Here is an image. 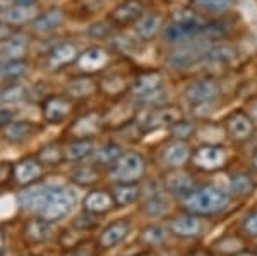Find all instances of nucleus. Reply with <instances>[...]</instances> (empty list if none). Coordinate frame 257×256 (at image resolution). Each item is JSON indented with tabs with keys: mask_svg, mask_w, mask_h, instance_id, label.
Masks as SVG:
<instances>
[{
	"mask_svg": "<svg viewBox=\"0 0 257 256\" xmlns=\"http://www.w3.org/2000/svg\"><path fill=\"white\" fill-rule=\"evenodd\" d=\"M230 205V196L216 186L194 188L182 198V208L199 217H213L225 212Z\"/></svg>",
	"mask_w": 257,
	"mask_h": 256,
	"instance_id": "nucleus-1",
	"label": "nucleus"
},
{
	"mask_svg": "<svg viewBox=\"0 0 257 256\" xmlns=\"http://www.w3.org/2000/svg\"><path fill=\"white\" fill-rule=\"evenodd\" d=\"M77 196L69 188H57V186H47L45 195L38 208V213L43 220L57 222L60 218L67 217L74 210Z\"/></svg>",
	"mask_w": 257,
	"mask_h": 256,
	"instance_id": "nucleus-2",
	"label": "nucleus"
},
{
	"mask_svg": "<svg viewBox=\"0 0 257 256\" xmlns=\"http://www.w3.org/2000/svg\"><path fill=\"white\" fill-rule=\"evenodd\" d=\"M144 170H146V163L143 156L136 151H128V153H122L117 162L111 165L110 174L117 183L138 184L144 176Z\"/></svg>",
	"mask_w": 257,
	"mask_h": 256,
	"instance_id": "nucleus-3",
	"label": "nucleus"
},
{
	"mask_svg": "<svg viewBox=\"0 0 257 256\" xmlns=\"http://www.w3.org/2000/svg\"><path fill=\"white\" fill-rule=\"evenodd\" d=\"M192 162L202 172H216L225 167L226 150L218 144H202L192 153Z\"/></svg>",
	"mask_w": 257,
	"mask_h": 256,
	"instance_id": "nucleus-4",
	"label": "nucleus"
},
{
	"mask_svg": "<svg viewBox=\"0 0 257 256\" xmlns=\"http://www.w3.org/2000/svg\"><path fill=\"white\" fill-rule=\"evenodd\" d=\"M185 100L190 105H206V103L213 102L214 98H218L219 95V84L218 81L206 77V79L194 81L185 88Z\"/></svg>",
	"mask_w": 257,
	"mask_h": 256,
	"instance_id": "nucleus-5",
	"label": "nucleus"
},
{
	"mask_svg": "<svg viewBox=\"0 0 257 256\" xmlns=\"http://www.w3.org/2000/svg\"><path fill=\"white\" fill-rule=\"evenodd\" d=\"M168 229L173 236L190 239V237L201 236V232H202L204 227H202L201 217L185 212V213H182V215L173 217L172 220L168 222Z\"/></svg>",
	"mask_w": 257,
	"mask_h": 256,
	"instance_id": "nucleus-6",
	"label": "nucleus"
},
{
	"mask_svg": "<svg viewBox=\"0 0 257 256\" xmlns=\"http://www.w3.org/2000/svg\"><path fill=\"white\" fill-rule=\"evenodd\" d=\"M225 129L233 139L245 141V139L252 138V134H254V121L245 112H242V110H235V112H231L226 117Z\"/></svg>",
	"mask_w": 257,
	"mask_h": 256,
	"instance_id": "nucleus-7",
	"label": "nucleus"
},
{
	"mask_svg": "<svg viewBox=\"0 0 257 256\" xmlns=\"http://www.w3.org/2000/svg\"><path fill=\"white\" fill-rule=\"evenodd\" d=\"M161 158H163L165 165H168V167L180 168L192 158V151H190V146L185 141L175 139V141L168 143L167 146L163 148Z\"/></svg>",
	"mask_w": 257,
	"mask_h": 256,
	"instance_id": "nucleus-8",
	"label": "nucleus"
},
{
	"mask_svg": "<svg viewBox=\"0 0 257 256\" xmlns=\"http://www.w3.org/2000/svg\"><path fill=\"white\" fill-rule=\"evenodd\" d=\"M161 86H163V77L160 72L156 71H148L143 72L134 82V93L138 95L143 100H151L155 98L156 93L161 92Z\"/></svg>",
	"mask_w": 257,
	"mask_h": 256,
	"instance_id": "nucleus-9",
	"label": "nucleus"
},
{
	"mask_svg": "<svg viewBox=\"0 0 257 256\" xmlns=\"http://www.w3.org/2000/svg\"><path fill=\"white\" fill-rule=\"evenodd\" d=\"M143 16V6L138 0H127V2L120 4L111 11V21L117 26H128V24H136Z\"/></svg>",
	"mask_w": 257,
	"mask_h": 256,
	"instance_id": "nucleus-10",
	"label": "nucleus"
},
{
	"mask_svg": "<svg viewBox=\"0 0 257 256\" xmlns=\"http://www.w3.org/2000/svg\"><path fill=\"white\" fill-rule=\"evenodd\" d=\"M70 110H72V103L64 97H52L45 102L43 105V115L48 122L59 124L69 117Z\"/></svg>",
	"mask_w": 257,
	"mask_h": 256,
	"instance_id": "nucleus-11",
	"label": "nucleus"
},
{
	"mask_svg": "<svg viewBox=\"0 0 257 256\" xmlns=\"http://www.w3.org/2000/svg\"><path fill=\"white\" fill-rule=\"evenodd\" d=\"M108 62V53H106L103 48H98V47H93V48H88L84 53H81L77 57L76 64L81 71L84 72H96L99 69H103Z\"/></svg>",
	"mask_w": 257,
	"mask_h": 256,
	"instance_id": "nucleus-12",
	"label": "nucleus"
},
{
	"mask_svg": "<svg viewBox=\"0 0 257 256\" xmlns=\"http://www.w3.org/2000/svg\"><path fill=\"white\" fill-rule=\"evenodd\" d=\"M30 48V40L26 35H12L4 43H0V55L6 60L23 59Z\"/></svg>",
	"mask_w": 257,
	"mask_h": 256,
	"instance_id": "nucleus-13",
	"label": "nucleus"
},
{
	"mask_svg": "<svg viewBox=\"0 0 257 256\" xmlns=\"http://www.w3.org/2000/svg\"><path fill=\"white\" fill-rule=\"evenodd\" d=\"M128 229H131V225H128L127 220H118V222L110 224L103 230L101 236L98 239L99 246H101L103 249H110V247L117 246L118 242H122L123 239H125V236L128 234Z\"/></svg>",
	"mask_w": 257,
	"mask_h": 256,
	"instance_id": "nucleus-14",
	"label": "nucleus"
},
{
	"mask_svg": "<svg viewBox=\"0 0 257 256\" xmlns=\"http://www.w3.org/2000/svg\"><path fill=\"white\" fill-rule=\"evenodd\" d=\"M161 24H163V19H161L160 14L148 12V14L141 16V19L136 23V33L143 41H149L160 33Z\"/></svg>",
	"mask_w": 257,
	"mask_h": 256,
	"instance_id": "nucleus-15",
	"label": "nucleus"
},
{
	"mask_svg": "<svg viewBox=\"0 0 257 256\" xmlns=\"http://www.w3.org/2000/svg\"><path fill=\"white\" fill-rule=\"evenodd\" d=\"M41 176V165L36 162L35 158H24L16 165L14 168V177L18 179L19 184H33L35 181H38Z\"/></svg>",
	"mask_w": 257,
	"mask_h": 256,
	"instance_id": "nucleus-16",
	"label": "nucleus"
},
{
	"mask_svg": "<svg viewBox=\"0 0 257 256\" xmlns=\"http://www.w3.org/2000/svg\"><path fill=\"white\" fill-rule=\"evenodd\" d=\"M64 23V12L60 9H50L43 14L36 16L33 21V28L38 33H52Z\"/></svg>",
	"mask_w": 257,
	"mask_h": 256,
	"instance_id": "nucleus-17",
	"label": "nucleus"
},
{
	"mask_svg": "<svg viewBox=\"0 0 257 256\" xmlns=\"http://www.w3.org/2000/svg\"><path fill=\"white\" fill-rule=\"evenodd\" d=\"M113 196H111V193L106 191H93L84 200L86 212L89 213H105L113 208Z\"/></svg>",
	"mask_w": 257,
	"mask_h": 256,
	"instance_id": "nucleus-18",
	"label": "nucleus"
},
{
	"mask_svg": "<svg viewBox=\"0 0 257 256\" xmlns=\"http://www.w3.org/2000/svg\"><path fill=\"white\" fill-rule=\"evenodd\" d=\"M141 195L138 184H128V183H117L113 189H111V196H113L115 205L127 206L134 201H138Z\"/></svg>",
	"mask_w": 257,
	"mask_h": 256,
	"instance_id": "nucleus-19",
	"label": "nucleus"
},
{
	"mask_svg": "<svg viewBox=\"0 0 257 256\" xmlns=\"http://www.w3.org/2000/svg\"><path fill=\"white\" fill-rule=\"evenodd\" d=\"M35 131V126L31 122L26 121H12L4 127V136H6L7 141L11 143H21L24 139H28Z\"/></svg>",
	"mask_w": 257,
	"mask_h": 256,
	"instance_id": "nucleus-20",
	"label": "nucleus"
},
{
	"mask_svg": "<svg viewBox=\"0 0 257 256\" xmlns=\"http://www.w3.org/2000/svg\"><path fill=\"white\" fill-rule=\"evenodd\" d=\"M77 48L72 43H62L59 47H55L50 53V65L53 67H62V65H67L70 62L77 60Z\"/></svg>",
	"mask_w": 257,
	"mask_h": 256,
	"instance_id": "nucleus-21",
	"label": "nucleus"
},
{
	"mask_svg": "<svg viewBox=\"0 0 257 256\" xmlns=\"http://www.w3.org/2000/svg\"><path fill=\"white\" fill-rule=\"evenodd\" d=\"M36 7L35 6H11L6 12V21L9 24H14V26H19V24H24L28 21H35L36 18Z\"/></svg>",
	"mask_w": 257,
	"mask_h": 256,
	"instance_id": "nucleus-22",
	"label": "nucleus"
},
{
	"mask_svg": "<svg viewBox=\"0 0 257 256\" xmlns=\"http://www.w3.org/2000/svg\"><path fill=\"white\" fill-rule=\"evenodd\" d=\"M178 121H182V114L178 112V109L172 107V109H160L149 117V129H155V127L161 126H175Z\"/></svg>",
	"mask_w": 257,
	"mask_h": 256,
	"instance_id": "nucleus-23",
	"label": "nucleus"
},
{
	"mask_svg": "<svg viewBox=\"0 0 257 256\" xmlns=\"http://www.w3.org/2000/svg\"><path fill=\"white\" fill-rule=\"evenodd\" d=\"M28 72V62L23 59L6 60L0 64V79L2 81H16Z\"/></svg>",
	"mask_w": 257,
	"mask_h": 256,
	"instance_id": "nucleus-24",
	"label": "nucleus"
},
{
	"mask_svg": "<svg viewBox=\"0 0 257 256\" xmlns=\"http://www.w3.org/2000/svg\"><path fill=\"white\" fill-rule=\"evenodd\" d=\"M91 151H93V141L89 138H81L69 144L67 150H65V158L77 162V160H82L91 155Z\"/></svg>",
	"mask_w": 257,
	"mask_h": 256,
	"instance_id": "nucleus-25",
	"label": "nucleus"
},
{
	"mask_svg": "<svg viewBox=\"0 0 257 256\" xmlns=\"http://www.w3.org/2000/svg\"><path fill=\"white\" fill-rule=\"evenodd\" d=\"M94 92H96V82L89 77H77L69 84V95L74 98H88Z\"/></svg>",
	"mask_w": 257,
	"mask_h": 256,
	"instance_id": "nucleus-26",
	"label": "nucleus"
},
{
	"mask_svg": "<svg viewBox=\"0 0 257 256\" xmlns=\"http://www.w3.org/2000/svg\"><path fill=\"white\" fill-rule=\"evenodd\" d=\"M255 184L254 179H252L248 174H235L231 176L230 179V191L233 193L235 196H248L252 191H254Z\"/></svg>",
	"mask_w": 257,
	"mask_h": 256,
	"instance_id": "nucleus-27",
	"label": "nucleus"
},
{
	"mask_svg": "<svg viewBox=\"0 0 257 256\" xmlns=\"http://www.w3.org/2000/svg\"><path fill=\"white\" fill-rule=\"evenodd\" d=\"M235 57H237V52H235V48L230 47V45H216V47H213L208 52L209 62H214V64L226 65V64H230V62H233Z\"/></svg>",
	"mask_w": 257,
	"mask_h": 256,
	"instance_id": "nucleus-28",
	"label": "nucleus"
},
{
	"mask_svg": "<svg viewBox=\"0 0 257 256\" xmlns=\"http://www.w3.org/2000/svg\"><path fill=\"white\" fill-rule=\"evenodd\" d=\"M167 230L163 229V227L160 225H151L148 227V229L143 230V234H141V242H144V244L148 246H161L167 242Z\"/></svg>",
	"mask_w": 257,
	"mask_h": 256,
	"instance_id": "nucleus-29",
	"label": "nucleus"
},
{
	"mask_svg": "<svg viewBox=\"0 0 257 256\" xmlns=\"http://www.w3.org/2000/svg\"><path fill=\"white\" fill-rule=\"evenodd\" d=\"M214 247H216V251L221 254H238L243 251V242L240 237L225 236L219 239L216 244H214Z\"/></svg>",
	"mask_w": 257,
	"mask_h": 256,
	"instance_id": "nucleus-30",
	"label": "nucleus"
},
{
	"mask_svg": "<svg viewBox=\"0 0 257 256\" xmlns=\"http://www.w3.org/2000/svg\"><path fill=\"white\" fill-rule=\"evenodd\" d=\"M26 98V90L21 84H11L0 93V102L6 103H19Z\"/></svg>",
	"mask_w": 257,
	"mask_h": 256,
	"instance_id": "nucleus-31",
	"label": "nucleus"
},
{
	"mask_svg": "<svg viewBox=\"0 0 257 256\" xmlns=\"http://www.w3.org/2000/svg\"><path fill=\"white\" fill-rule=\"evenodd\" d=\"M144 210H146L148 215L161 217L168 210V206H167V201L163 200V196H161L160 193H156V195H153L148 200V203H146V206H144Z\"/></svg>",
	"mask_w": 257,
	"mask_h": 256,
	"instance_id": "nucleus-32",
	"label": "nucleus"
},
{
	"mask_svg": "<svg viewBox=\"0 0 257 256\" xmlns=\"http://www.w3.org/2000/svg\"><path fill=\"white\" fill-rule=\"evenodd\" d=\"M120 156H122V150H120L118 144H106V146L98 153V162L103 165H110L111 167Z\"/></svg>",
	"mask_w": 257,
	"mask_h": 256,
	"instance_id": "nucleus-33",
	"label": "nucleus"
},
{
	"mask_svg": "<svg viewBox=\"0 0 257 256\" xmlns=\"http://www.w3.org/2000/svg\"><path fill=\"white\" fill-rule=\"evenodd\" d=\"M28 234L35 241H45L50 237V222L47 220H35L28 229Z\"/></svg>",
	"mask_w": 257,
	"mask_h": 256,
	"instance_id": "nucleus-34",
	"label": "nucleus"
},
{
	"mask_svg": "<svg viewBox=\"0 0 257 256\" xmlns=\"http://www.w3.org/2000/svg\"><path fill=\"white\" fill-rule=\"evenodd\" d=\"M62 150L57 144H48L47 148H43L41 150V153L38 155V158L41 160L43 163H48V165H55V163H59L60 160H62Z\"/></svg>",
	"mask_w": 257,
	"mask_h": 256,
	"instance_id": "nucleus-35",
	"label": "nucleus"
},
{
	"mask_svg": "<svg viewBox=\"0 0 257 256\" xmlns=\"http://www.w3.org/2000/svg\"><path fill=\"white\" fill-rule=\"evenodd\" d=\"M74 181H77L79 184H91L98 181V174L93 167H79L74 172Z\"/></svg>",
	"mask_w": 257,
	"mask_h": 256,
	"instance_id": "nucleus-36",
	"label": "nucleus"
},
{
	"mask_svg": "<svg viewBox=\"0 0 257 256\" xmlns=\"http://www.w3.org/2000/svg\"><path fill=\"white\" fill-rule=\"evenodd\" d=\"M194 2H196L199 7H204V9H209V11H223L233 6L237 0H194Z\"/></svg>",
	"mask_w": 257,
	"mask_h": 256,
	"instance_id": "nucleus-37",
	"label": "nucleus"
},
{
	"mask_svg": "<svg viewBox=\"0 0 257 256\" xmlns=\"http://www.w3.org/2000/svg\"><path fill=\"white\" fill-rule=\"evenodd\" d=\"M172 131L173 134L177 136V139H182V141H185L187 138H190L194 133V126L192 122H184V121H178L175 126H172Z\"/></svg>",
	"mask_w": 257,
	"mask_h": 256,
	"instance_id": "nucleus-38",
	"label": "nucleus"
},
{
	"mask_svg": "<svg viewBox=\"0 0 257 256\" xmlns=\"http://www.w3.org/2000/svg\"><path fill=\"white\" fill-rule=\"evenodd\" d=\"M243 230H245L247 234H250V236L257 237V212L250 213L245 222H243Z\"/></svg>",
	"mask_w": 257,
	"mask_h": 256,
	"instance_id": "nucleus-39",
	"label": "nucleus"
},
{
	"mask_svg": "<svg viewBox=\"0 0 257 256\" xmlns=\"http://www.w3.org/2000/svg\"><path fill=\"white\" fill-rule=\"evenodd\" d=\"M12 122V112L6 109H0V127H6L7 124Z\"/></svg>",
	"mask_w": 257,
	"mask_h": 256,
	"instance_id": "nucleus-40",
	"label": "nucleus"
},
{
	"mask_svg": "<svg viewBox=\"0 0 257 256\" xmlns=\"http://www.w3.org/2000/svg\"><path fill=\"white\" fill-rule=\"evenodd\" d=\"M11 172H14L11 168V163H0V183H6V181H9L7 177H9Z\"/></svg>",
	"mask_w": 257,
	"mask_h": 256,
	"instance_id": "nucleus-41",
	"label": "nucleus"
},
{
	"mask_svg": "<svg viewBox=\"0 0 257 256\" xmlns=\"http://www.w3.org/2000/svg\"><path fill=\"white\" fill-rule=\"evenodd\" d=\"M12 35H14V33H11V30L7 26H0V43H4V41Z\"/></svg>",
	"mask_w": 257,
	"mask_h": 256,
	"instance_id": "nucleus-42",
	"label": "nucleus"
},
{
	"mask_svg": "<svg viewBox=\"0 0 257 256\" xmlns=\"http://www.w3.org/2000/svg\"><path fill=\"white\" fill-rule=\"evenodd\" d=\"M36 0H14V4L18 6H35Z\"/></svg>",
	"mask_w": 257,
	"mask_h": 256,
	"instance_id": "nucleus-43",
	"label": "nucleus"
},
{
	"mask_svg": "<svg viewBox=\"0 0 257 256\" xmlns=\"http://www.w3.org/2000/svg\"><path fill=\"white\" fill-rule=\"evenodd\" d=\"M11 6H14V0H0V7H7L9 9Z\"/></svg>",
	"mask_w": 257,
	"mask_h": 256,
	"instance_id": "nucleus-44",
	"label": "nucleus"
},
{
	"mask_svg": "<svg viewBox=\"0 0 257 256\" xmlns=\"http://www.w3.org/2000/svg\"><path fill=\"white\" fill-rule=\"evenodd\" d=\"M252 163H254V168L257 170V151H255V155H254V160H252Z\"/></svg>",
	"mask_w": 257,
	"mask_h": 256,
	"instance_id": "nucleus-45",
	"label": "nucleus"
},
{
	"mask_svg": "<svg viewBox=\"0 0 257 256\" xmlns=\"http://www.w3.org/2000/svg\"><path fill=\"white\" fill-rule=\"evenodd\" d=\"M254 119H255V121H257V103H255V105H254Z\"/></svg>",
	"mask_w": 257,
	"mask_h": 256,
	"instance_id": "nucleus-46",
	"label": "nucleus"
},
{
	"mask_svg": "<svg viewBox=\"0 0 257 256\" xmlns=\"http://www.w3.org/2000/svg\"><path fill=\"white\" fill-rule=\"evenodd\" d=\"M138 256H151L149 253H141V254H138Z\"/></svg>",
	"mask_w": 257,
	"mask_h": 256,
	"instance_id": "nucleus-47",
	"label": "nucleus"
},
{
	"mask_svg": "<svg viewBox=\"0 0 257 256\" xmlns=\"http://www.w3.org/2000/svg\"><path fill=\"white\" fill-rule=\"evenodd\" d=\"M0 249H2V236H0Z\"/></svg>",
	"mask_w": 257,
	"mask_h": 256,
	"instance_id": "nucleus-48",
	"label": "nucleus"
}]
</instances>
